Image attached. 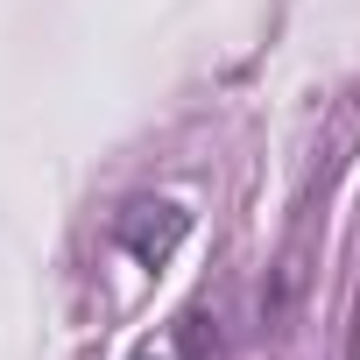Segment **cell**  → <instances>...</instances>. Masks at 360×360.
<instances>
[{
    "mask_svg": "<svg viewBox=\"0 0 360 360\" xmlns=\"http://www.w3.org/2000/svg\"><path fill=\"white\" fill-rule=\"evenodd\" d=\"M184 226H191V219L176 212V205H134V212L120 219V240L155 269V262H169V248H176V240H184Z\"/></svg>",
    "mask_w": 360,
    "mask_h": 360,
    "instance_id": "1",
    "label": "cell"
},
{
    "mask_svg": "<svg viewBox=\"0 0 360 360\" xmlns=\"http://www.w3.org/2000/svg\"><path fill=\"white\" fill-rule=\"evenodd\" d=\"M134 360H169V353H155V346H148V353H134Z\"/></svg>",
    "mask_w": 360,
    "mask_h": 360,
    "instance_id": "2",
    "label": "cell"
}]
</instances>
